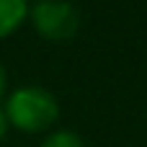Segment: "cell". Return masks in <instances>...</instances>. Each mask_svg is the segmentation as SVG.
<instances>
[{
	"label": "cell",
	"mask_w": 147,
	"mask_h": 147,
	"mask_svg": "<svg viewBox=\"0 0 147 147\" xmlns=\"http://www.w3.org/2000/svg\"><path fill=\"white\" fill-rule=\"evenodd\" d=\"M44 147H83V140L75 134V132H54Z\"/></svg>",
	"instance_id": "277c9868"
},
{
	"label": "cell",
	"mask_w": 147,
	"mask_h": 147,
	"mask_svg": "<svg viewBox=\"0 0 147 147\" xmlns=\"http://www.w3.org/2000/svg\"><path fill=\"white\" fill-rule=\"evenodd\" d=\"M26 0H0V36H8L26 18Z\"/></svg>",
	"instance_id": "3957f363"
},
{
	"label": "cell",
	"mask_w": 147,
	"mask_h": 147,
	"mask_svg": "<svg viewBox=\"0 0 147 147\" xmlns=\"http://www.w3.org/2000/svg\"><path fill=\"white\" fill-rule=\"evenodd\" d=\"M31 21L44 39L57 44L72 41L80 28V13L67 0H39L31 10Z\"/></svg>",
	"instance_id": "7a4b0ae2"
},
{
	"label": "cell",
	"mask_w": 147,
	"mask_h": 147,
	"mask_svg": "<svg viewBox=\"0 0 147 147\" xmlns=\"http://www.w3.org/2000/svg\"><path fill=\"white\" fill-rule=\"evenodd\" d=\"M8 124H10V121H8V114H5V109H0V137L5 134V129H8Z\"/></svg>",
	"instance_id": "5b68a950"
},
{
	"label": "cell",
	"mask_w": 147,
	"mask_h": 147,
	"mask_svg": "<svg viewBox=\"0 0 147 147\" xmlns=\"http://www.w3.org/2000/svg\"><path fill=\"white\" fill-rule=\"evenodd\" d=\"M3 90H5V67L0 65V96H3Z\"/></svg>",
	"instance_id": "8992f818"
},
{
	"label": "cell",
	"mask_w": 147,
	"mask_h": 147,
	"mask_svg": "<svg viewBox=\"0 0 147 147\" xmlns=\"http://www.w3.org/2000/svg\"><path fill=\"white\" fill-rule=\"evenodd\" d=\"M5 114H8V121L16 124L18 129L41 132L54 124V119L59 116V106H57V98L47 88L23 85L8 98Z\"/></svg>",
	"instance_id": "6da1fadb"
}]
</instances>
